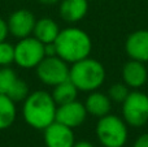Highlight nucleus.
I'll return each mask as SVG.
<instances>
[{"instance_id": "nucleus-1", "label": "nucleus", "mask_w": 148, "mask_h": 147, "mask_svg": "<svg viewBox=\"0 0 148 147\" xmlns=\"http://www.w3.org/2000/svg\"><path fill=\"white\" fill-rule=\"evenodd\" d=\"M57 104L51 93L44 90L33 91L27 95L22 104V116L25 122L36 130H44L56 121Z\"/></svg>"}, {"instance_id": "nucleus-2", "label": "nucleus", "mask_w": 148, "mask_h": 147, "mask_svg": "<svg viewBox=\"0 0 148 147\" xmlns=\"http://www.w3.org/2000/svg\"><path fill=\"white\" fill-rule=\"evenodd\" d=\"M55 47L57 56L61 57L68 64H74L90 56L92 41L84 30L70 26L60 30L55 41Z\"/></svg>"}, {"instance_id": "nucleus-3", "label": "nucleus", "mask_w": 148, "mask_h": 147, "mask_svg": "<svg viewBox=\"0 0 148 147\" xmlns=\"http://www.w3.org/2000/svg\"><path fill=\"white\" fill-rule=\"evenodd\" d=\"M105 77L107 73L104 65L90 56L72 64L69 72V80L78 89V91L84 93H91L100 89Z\"/></svg>"}, {"instance_id": "nucleus-4", "label": "nucleus", "mask_w": 148, "mask_h": 147, "mask_svg": "<svg viewBox=\"0 0 148 147\" xmlns=\"http://www.w3.org/2000/svg\"><path fill=\"white\" fill-rule=\"evenodd\" d=\"M129 125L120 116L108 113L96 124V137L103 147H123L127 142Z\"/></svg>"}, {"instance_id": "nucleus-5", "label": "nucleus", "mask_w": 148, "mask_h": 147, "mask_svg": "<svg viewBox=\"0 0 148 147\" xmlns=\"http://www.w3.org/2000/svg\"><path fill=\"white\" fill-rule=\"evenodd\" d=\"M121 104L122 119L129 126L142 128L148 122V95L143 91H130Z\"/></svg>"}, {"instance_id": "nucleus-6", "label": "nucleus", "mask_w": 148, "mask_h": 147, "mask_svg": "<svg viewBox=\"0 0 148 147\" xmlns=\"http://www.w3.org/2000/svg\"><path fill=\"white\" fill-rule=\"evenodd\" d=\"M46 57L44 44L35 36H26L14 46V63L22 69H33Z\"/></svg>"}, {"instance_id": "nucleus-7", "label": "nucleus", "mask_w": 148, "mask_h": 147, "mask_svg": "<svg viewBox=\"0 0 148 147\" xmlns=\"http://www.w3.org/2000/svg\"><path fill=\"white\" fill-rule=\"evenodd\" d=\"M35 69L36 77L39 78V81L47 86H51V87L69 80L70 67L68 65L66 61H64L57 55L46 56Z\"/></svg>"}, {"instance_id": "nucleus-8", "label": "nucleus", "mask_w": 148, "mask_h": 147, "mask_svg": "<svg viewBox=\"0 0 148 147\" xmlns=\"http://www.w3.org/2000/svg\"><path fill=\"white\" fill-rule=\"evenodd\" d=\"M0 94L13 102H23L30 94L27 83L21 80L10 67H0Z\"/></svg>"}, {"instance_id": "nucleus-9", "label": "nucleus", "mask_w": 148, "mask_h": 147, "mask_svg": "<svg viewBox=\"0 0 148 147\" xmlns=\"http://www.w3.org/2000/svg\"><path fill=\"white\" fill-rule=\"evenodd\" d=\"M87 115L88 113L86 111L84 104L75 99V100L69 102V103L57 106L56 121L74 129V128L81 126L86 121Z\"/></svg>"}, {"instance_id": "nucleus-10", "label": "nucleus", "mask_w": 148, "mask_h": 147, "mask_svg": "<svg viewBox=\"0 0 148 147\" xmlns=\"http://www.w3.org/2000/svg\"><path fill=\"white\" fill-rule=\"evenodd\" d=\"M7 22L9 27V34H12L14 38L22 39L33 34L36 18L29 9L21 8V9L14 10L9 16Z\"/></svg>"}, {"instance_id": "nucleus-11", "label": "nucleus", "mask_w": 148, "mask_h": 147, "mask_svg": "<svg viewBox=\"0 0 148 147\" xmlns=\"http://www.w3.org/2000/svg\"><path fill=\"white\" fill-rule=\"evenodd\" d=\"M44 132V143L47 147H73L75 137L72 128L53 121Z\"/></svg>"}, {"instance_id": "nucleus-12", "label": "nucleus", "mask_w": 148, "mask_h": 147, "mask_svg": "<svg viewBox=\"0 0 148 147\" xmlns=\"http://www.w3.org/2000/svg\"><path fill=\"white\" fill-rule=\"evenodd\" d=\"M121 74H122V82L129 89L139 90L146 85L148 80V68L146 67V63L130 59L123 64Z\"/></svg>"}, {"instance_id": "nucleus-13", "label": "nucleus", "mask_w": 148, "mask_h": 147, "mask_svg": "<svg viewBox=\"0 0 148 147\" xmlns=\"http://www.w3.org/2000/svg\"><path fill=\"white\" fill-rule=\"evenodd\" d=\"M125 51L133 60L148 63V30H135L126 38Z\"/></svg>"}, {"instance_id": "nucleus-14", "label": "nucleus", "mask_w": 148, "mask_h": 147, "mask_svg": "<svg viewBox=\"0 0 148 147\" xmlns=\"http://www.w3.org/2000/svg\"><path fill=\"white\" fill-rule=\"evenodd\" d=\"M88 10V0H61L59 7L60 17L69 23L84 18Z\"/></svg>"}, {"instance_id": "nucleus-15", "label": "nucleus", "mask_w": 148, "mask_h": 147, "mask_svg": "<svg viewBox=\"0 0 148 147\" xmlns=\"http://www.w3.org/2000/svg\"><path fill=\"white\" fill-rule=\"evenodd\" d=\"M84 107H86V111L88 115L96 117V119H100V117L110 113L112 100L108 96V94L95 90L88 93V96L84 102Z\"/></svg>"}, {"instance_id": "nucleus-16", "label": "nucleus", "mask_w": 148, "mask_h": 147, "mask_svg": "<svg viewBox=\"0 0 148 147\" xmlns=\"http://www.w3.org/2000/svg\"><path fill=\"white\" fill-rule=\"evenodd\" d=\"M60 30L61 29L59 27L56 21H53L49 17H43L36 20L33 34L43 44H49V43H55Z\"/></svg>"}, {"instance_id": "nucleus-17", "label": "nucleus", "mask_w": 148, "mask_h": 147, "mask_svg": "<svg viewBox=\"0 0 148 147\" xmlns=\"http://www.w3.org/2000/svg\"><path fill=\"white\" fill-rule=\"evenodd\" d=\"M17 117V107L9 96L0 94V130L10 128Z\"/></svg>"}, {"instance_id": "nucleus-18", "label": "nucleus", "mask_w": 148, "mask_h": 147, "mask_svg": "<svg viewBox=\"0 0 148 147\" xmlns=\"http://www.w3.org/2000/svg\"><path fill=\"white\" fill-rule=\"evenodd\" d=\"M51 95L53 98L55 103L57 106H61V104L75 100L77 95H78V89L74 86V83L70 80H66L64 82L59 83V85L53 86Z\"/></svg>"}, {"instance_id": "nucleus-19", "label": "nucleus", "mask_w": 148, "mask_h": 147, "mask_svg": "<svg viewBox=\"0 0 148 147\" xmlns=\"http://www.w3.org/2000/svg\"><path fill=\"white\" fill-rule=\"evenodd\" d=\"M130 93V89L125 85L123 82H118V83H113L108 90V96L110 98L112 102L116 103H122L126 99V96Z\"/></svg>"}, {"instance_id": "nucleus-20", "label": "nucleus", "mask_w": 148, "mask_h": 147, "mask_svg": "<svg viewBox=\"0 0 148 147\" xmlns=\"http://www.w3.org/2000/svg\"><path fill=\"white\" fill-rule=\"evenodd\" d=\"M14 63V46L7 41L0 43V67H10Z\"/></svg>"}, {"instance_id": "nucleus-21", "label": "nucleus", "mask_w": 148, "mask_h": 147, "mask_svg": "<svg viewBox=\"0 0 148 147\" xmlns=\"http://www.w3.org/2000/svg\"><path fill=\"white\" fill-rule=\"evenodd\" d=\"M8 34H9V27H8V22L4 18L0 17V43L7 39Z\"/></svg>"}, {"instance_id": "nucleus-22", "label": "nucleus", "mask_w": 148, "mask_h": 147, "mask_svg": "<svg viewBox=\"0 0 148 147\" xmlns=\"http://www.w3.org/2000/svg\"><path fill=\"white\" fill-rule=\"evenodd\" d=\"M133 147H148V133L139 135L135 139V142H134Z\"/></svg>"}, {"instance_id": "nucleus-23", "label": "nucleus", "mask_w": 148, "mask_h": 147, "mask_svg": "<svg viewBox=\"0 0 148 147\" xmlns=\"http://www.w3.org/2000/svg\"><path fill=\"white\" fill-rule=\"evenodd\" d=\"M73 147H95L91 142L88 141H79V142H75Z\"/></svg>"}, {"instance_id": "nucleus-24", "label": "nucleus", "mask_w": 148, "mask_h": 147, "mask_svg": "<svg viewBox=\"0 0 148 147\" xmlns=\"http://www.w3.org/2000/svg\"><path fill=\"white\" fill-rule=\"evenodd\" d=\"M38 1L43 5H55V4H59L61 0H38Z\"/></svg>"}, {"instance_id": "nucleus-25", "label": "nucleus", "mask_w": 148, "mask_h": 147, "mask_svg": "<svg viewBox=\"0 0 148 147\" xmlns=\"http://www.w3.org/2000/svg\"><path fill=\"white\" fill-rule=\"evenodd\" d=\"M88 1H90V0H88Z\"/></svg>"}]
</instances>
